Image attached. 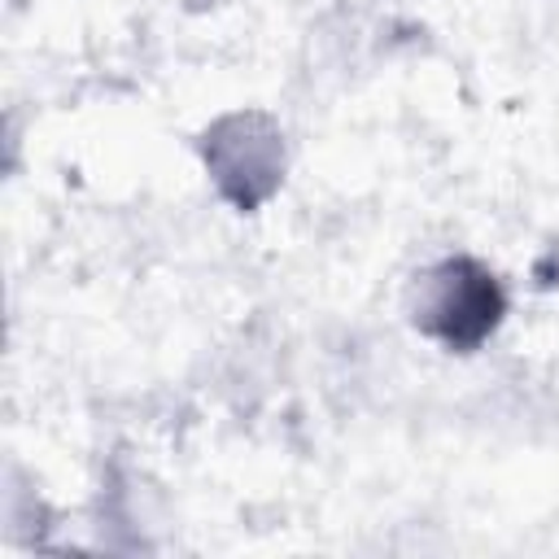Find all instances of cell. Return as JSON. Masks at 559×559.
Wrapping results in <instances>:
<instances>
[{"label": "cell", "instance_id": "6da1fadb", "mask_svg": "<svg viewBox=\"0 0 559 559\" xmlns=\"http://www.w3.org/2000/svg\"><path fill=\"white\" fill-rule=\"evenodd\" d=\"M502 314H507L502 280L467 253H450V258L432 262L411 284L415 328L454 354L480 349L498 332Z\"/></svg>", "mask_w": 559, "mask_h": 559}, {"label": "cell", "instance_id": "7a4b0ae2", "mask_svg": "<svg viewBox=\"0 0 559 559\" xmlns=\"http://www.w3.org/2000/svg\"><path fill=\"white\" fill-rule=\"evenodd\" d=\"M201 162L218 197L231 210L253 214L284 183V166H288L284 127L262 109L218 114L201 135Z\"/></svg>", "mask_w": 559, "mask_h": 559}]
</instances>
